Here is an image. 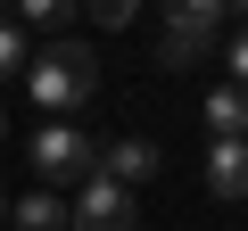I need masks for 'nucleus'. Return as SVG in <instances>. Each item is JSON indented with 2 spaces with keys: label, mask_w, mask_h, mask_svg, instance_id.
<instances>
[{
  "label": "nucleus",
  "mask_w": 248,
  "mask_h": 231,
  "mask_svg": "<svg viewBox=\"0 0 248 231\" xmlns=\"http://www.w3.org/2000/svg\"><path fill=\"white\" fill-rule=\"evenodd\" d=\"M17 231H66V206H58L50 190H25V198H17Z\"/></svg>",
  "instance_id": "10"
},
{
  "label": "nucleus",
  "mask_w": 248,
  "mask_h": 231,
  "mask_svg": "<svg viewBox=\"0 0 248 231\" xmlns=\"http://www.w3.org/2000/svg\"><path fill=\"white\" fill-rule=\"evenodd\" d=\"M25 66H33V50H25V25H17V17H0V83H17Z\"/></svg>",
  "instance_id": "11"
},
{
  "label": "nucleus",
  "mask_w": 248,
  "mask_h": 231,
  "mask_svg": "<svg viewBox=\"0 0 248 231\" xmlns=\"http://www.w3.org/2000/svg\"><path fill=\"white\" fill-rule=\"evenodd\" d=\"M199 116H207V132H215V141H248V91H240V83L207 91V99H199Z\"/></svg>",
  "instance_id": "7"
},
{
  "label": "nucleus",
  "mask_w": 248,
  "mask_h": 231,
  "mask_svg": "<svg viewBox=\"0 0 248 231\" xmlns=\"http://www.w3.org/2000/svg\"><path fill=\"white\" fill-rule=\"evenodd\" d=\"M83 17H91L99 33H116V25H133V17H141V0H83Z\"/></svg>",
  "instance_id": "12"
},
{
  "label": "nucleus",
  "mask_w": 248,
  "mask_h": 231,
  "mask_svg": "<svg viewBox=\"0 0 248 231\" xmlns=\"http://www.w3.org/2000/svg\"><path fill=\"white\" fill-rule=\"evenodd\" d=\"M207 190H215L223 206L248 198V141H215V149H207Z\"/></svg>",
  "instance_id": "5"
},
{
  "label": "nucleus",
  "mask_w": 248,
  "mask_h": 231,
  "mask_svg": "<svg viewBox=\"0 0 248 231\" xmlns=\"http://www.w3.org/2000/svg\"><path fill=\"white\" fill-rule=\"evenodd\" d=\"M157 165H166V157H157L149 141H108V149H99V173H108V182H124V190L157 182Z\"/></svg>",
  "instance_id": "4"
},
{
  "label": "nucleus",
  "mask_w": 248,
  "mask_h": 231,
  "mask_svg": "<svg viewBox=\"0 0 248 231\" xmlns=\"http://www.w3.org/2000/svg\"><path fill=\"white\" fill-rule=\"evenodd\" d=\"M0 215H9V206H0Z\"/></svg>",
  "instance_id": "15"
},
{
  "label": "nucleus",
  "mask_w": 248,
  "mask_h": 231,
  "mask_svg": "<svg viewBox=\"0 0 248 231\" xmlns=\"http://www.w3.org/2000/svg\"><path fill=\"white\" fill-rule=\"evenodd\" d=\"M0 141H9V116H0Z\"/></svg>",
  "instance_id": "14"
},
{
  "label": "nucleus",
  "mask_w": 248,
  "mask_h": 231,
  "mask_svg": "<svg viewBox=\"0 0 248 231\" xmlns=\"http://www.w3.org/2000/svg\"><path fill=\"white\" fill-rule=\"evenodd\" d=\"M25 83H33V99H42V107L75 116V107H91V99H99V50H91L83 33H58V42H42V50H33Z\"/></svg>",
  "instance_id": "1"
},
{
  "label": "nucleus",
  "mask_w": 248,
  "mask_h": 231,
  "mask_svg": "<svg viewBox=\"0 0 248 231\" xmlns=\"http://www.w3.org/2000/svg\"><path fill=\"white\" fill-rule=\"evenodd\" d=\"M99 173V141L75 124H42L33 132V182H91Z\"/></svg>",
  "instance_id": "2"
},
{
  "label": "nucleus",
  "mask_w": 248,
  "mask_h": 231,
  "mask_svg": "<svg viewBox=\"0 0 248 231\" xmlns=\"http://www.w3.org/2000/svg\"><path fill=\"white\" fill-rule=\"evenodd\" d=\"M66 231H141V206H133L124 182L91 173V182L75 190V206H66Z\"/></svg>",
  "instance_id": "3"
},
{
  "label": "nucleus",
  "mask_w": 248,
  "mask_h": 231,
  "mask_svg": "<svg viewBox=\"0 0 248 231\" xmlns=\"http://www.w3.org/2000/svg\"><path fill=\"white\" fill-rule=\"evenodd\" d=\"M75 9H83V0H17V25H42L50 42L75 25Z\"/></svg>",
  "instance_id": "9"
},
{
  "label": "nucleus",
  "mask_w": 248,
  "mask_h": 231,
  "mask_svg": "<svg viewBox=\"0 0 248 231\" xmlns=\"http://www.w3.org/2000/svg\"><path fill=\"white\" fill-rule=\"evenodd\" d=\"M207 50H215V33H182V25H166V33H157V66H166V74H182V66H199Z\"/></svg>",
  "instance_id": "8"
},
{
  "label": "nucleus",
  "mask_w": 248,
  "mask_h": 231,
  "mask_svg": "<svg viewBox=\"0 0 248 231\" xmlns=\"http://www.w3.org/2000/svg\"><path fill=\"white\" fill-rule=\"evenodd\" d=\"M223 50H232V83H240V91H248V25H240V33H232V42H223Z\"/></svg>",
  "instance_id": "13"
},
{
  "label": "nucleus",
  "mask_w": 248,
  "mask_h": 231,
  "mask_svg": "<svg viewBox=\"0 0 248 231\" xmlns=\"http://www.w3.org/2000/svg\"><path fill=\"white\" fill-rule=\"evenodd\" d=\"M248 9V0H166V25H182V33H215L223 42V25Z\"/></svg>",
  "instance_id": "6"
}]
</instances>
